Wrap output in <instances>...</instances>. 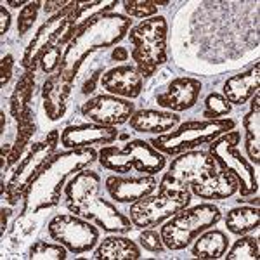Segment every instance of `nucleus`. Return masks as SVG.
Here are the masks:
<instances>
[{
	"mask_svg": "<svg viewBox=\"0 0 260 260\" xmlns=\"http://www.w3.org/2000/svg\"><path fill=\"white\" fill-rule=\"evenodd\" d=\"M130 26H132V19L118 12L98 14L78 23L75 37L66 45L61 66L57 70L61 77L73 83L87 57L92 56L95 50L110 49L121 42L128 35Z\"/></svg>",
	"mask_w": 260,
	"mask_h": 260,
	"instance_id": "1",
	"label": "nucleus"
},
{
	"mask_svg": "<svg viewBox=\"0 0 260 260\" xmlns=\"http://www.w3.org/2000/svg\"><path fill=\"white\" fill-rule=\"evenodd\" d=\"M95 160L98 151L92 148L64 149L54 153L24 191L23 212L39 213L57 207L61 203V191L66 186V179L92 165Z\"/></svg>",
	"mask_w": 260,
	"mask_h": 260,
	"instance_id": "2",
	"label": "nucleus"
},
{
	"mask_svg": "<svg viewBox=\"0 0 260 260\" xmlns=\"http://www.w3.org/2000/svg\"><path fill=\"white\" fill-rule=\"evenodd\" d=\"M236 128V121L233 118H217V120H191L184 121L179 127L161 136H156L149 141L154 149L163 154L177 156L186 151L198 149L203 144H210L222 134H228Z\"/></svg>",
	"mask_w": 260,
	"mask_h": 260,
	"instance_id": "3",
	"label": "nucleus"
},
{
	"mask_svg": "<svg viewBox=\"0 0 260 260\" xmlns=\"http://www.w3.org/2000/svg\"><path fill=\"white\" fill-rule=\"evenodd\" d=\"M167 33L169 24L163 16H153L130 28L128 40L132 61L142 78H149L167 61Z\"/></svg>",
	"mask_w": 260,
	"mask_h": 260,
	"instance_id": "4",
	"label": "nucleus"
},
{
	"mask_svg": "<svg viewBox=\"0 0 260 260\" xmlns=\"http://www.w3.org/2000/svg\"><path fill=\"white\" fill-rule=\"evenodd\" d=\"M78 21H80L78 2H70L61 12L50 16L37 30L26 50H24L23 59H21V66L24 68V71H35L45 50L56 47V45L66 47L75 37Z\"/></svg>",
	"mask_w": 260,
	"mask_h": 260,
	"instance_id": "5",
	"label": "nucleus"
},
{
	"mask_svg": "<svg viewBox=\"0 0 260 260\" xmlns=\"http://www.w3.org/2000/svg\"><path fill=\"white\" fill-rule=\"evenodd\" d=\"M101 167L116 174L137 170L142 175H156L167 165L165 154L154 149L149 141L132 139L123 146H103L98 153Z\"/></svg>",
	"mask_w": 260,
	"mask_h": 260,
	"instance_id": "6",
	"label": "nucleus"
},
{
	"mask_svg": "<svg viewBox=\"0 0 260 260\" xmlns=\"http://www.w3.org/2000/svg\"><path fill=\"white\" fill-rule=\"evenodd\" d=\"M220 219L222 213L213 203H200L191 208H184L161 225L160 234L163 245L172 251L187 248L203 231L217 225Z\"/></svg>",
	"mask_w": 260,
	"mask_h": 260,
	"instance_id": "7",
	"label": "nucleus"
},
{
	"mask_svg": "<svg viewBox=\"0 0 260 260\" xmlns=\"http://www.w3.org/2000/svg\"><path fill=\"white\" fill-rule=\"evenodd\" d=\"M192 192L189 187L175 189L163 182H158L156 194H148L144 198L130 203L128 219L137 229L156 228L177 212L189 207Z\"/></svg>",
	"mask_w": 260,
	"mask_h": 260,
	"instance_id": "8",
	"label": "nucleus"
},
{
	"mask_svg": "<svg viewBox=\"0 0 260 260\" xmlns=\"http://www.w3.org/2000/svg\"><path fill=\"white\" fill-rule=\"evenodd\" d=\"M240 144L241 134L238 130H231L210 142L208 154L217 163V169L229 172L238 179V184H240L238 192L241 196H253L258 191V179L253 165L248 161V158L241 154Z\"/></svg>",
	"mask_w": 260,
	"mask_h": 260,
	"instance_id": "9",
	"label": "nucleus"
},
{
	"mask_svg": "<svg viewBox=\"0 0 260 260\" xmlns=\"http://www.w3.org/2000/svg\"><path fill=\"white\" fill-rule=\"evenodd\" d=\"M59 142V130H50L44 139L35 142V144L26 149V153L23 154L18 167L12 172L11 179L6 184V189L2 192V194H6V198L11 205H16L19 200H23L24 191L33 182V179L39 175V172L47 163L49 158L56 153Z\"/></svg>",
	"mask_w": 260,
	"mask_h": 260,
	"instance_id": "10",
	"label": "nucleus"
},
{
	"mask_svg": "<svg viewBox=\"0 0 260 260\" xmlns=\"http://www.w3.org/2000/svg\"><path fill=\"white\" fill-rule=\"evenodd\" d=\"M50 240L61 243L66 250L75 255L94 250L99 241V229L90 220L75 213H59L47 225Z\"/></svg>",
	"mask_w": 260,
	"mask_h": 260,
	"instance_id": "11",
	"label": "nucleus"
},
{
	"mask_svg": "<svg viewBox=\"0 0 260 260\" xmlns=\"http://www.w3.org/2000/svg\"><path fill=\"white\" fill-rule=\"evenodd\" d=\"M217 169V163L207 151L192 149L180 153L172 160L169 165V172L161 177L160 182L167 184L175 189H186L191 184L200 182L205 177L213 174Z\"/></svg>",
	"mask_w": 260,
	"mask_h": 260,
	"instance_id": "12",
	"label": "nucleus"
},
{
	"mask_svg": "<svg viewBox=\"0 0 260 260\" xmlns=\"http://www.w3.org/2000/svg\"><path fill=\"white\" fill-rule=\"evenodd\" d=\"M80 111L85 118L94 123L116 127V125L127 123L136 111V106L128 99H121L111 94H101L85 101Z\"/></svg>",
	"mask_w": 260,
	"mask_h": 260,
	"instance_id": "13",
	"label": "nucleus"
},
{
	"mask_svg": "<svg viewBox=\"0 0 260 260\" xmlns=\"http://www.w3.org/2000/svg\"><path fill=\"white\" fill-rule=\"evenodd\" d=\"M201 82L192 77H177L167 83L161 90L156 92L154 101L160 108L172 113H180L191 110L200 99Z\"/></svg>",
	"mask_w": 260,
	"mask_h": 260,
	"instance_id": "14",
	"label": "nucleus"
},
{
	"mask_svg": "<svg viewBox=\"0 0 260 260\" xmlns=\"http://www.w3.org/2000/svg\"><path fill=\"white\" fill-rule=\"evenodd\" d=\"M77 215L83 217V219L90 220L106 233L113 234H125L134 229V224L130 222L127 215H123L111 201L95 198V194L89 198L87 203H83Z\"/></svg>",
	"mask_w": 260,
	"mask_h": 260,
	"instance_id": "15",
	"label": "nucleus"
},
{
	"mask_svg": "<svg viewBox=\"0 0 260 260\" xmlns=\"http://www.w3.org/2000/svg\"><path fill=\"white\" fill-rule=\"evenodd\" d=\"M118 139L116 127L99 123L68 125L61 132V146L64 149H83L95 144H111Z\"/></svg>",
	"mask_w": 260,
	"mask_h": 260,
	"instance_id": "16",
	"label": "nucleus"
},
{
	"mask_svg": "<svg viewBox=\"0 0 260 260\" xmlns=\"http://www.w3.org/2000/svg\"><path fill=\"white\" fill-rule=\"evenodd\" d=\"M101 85L111 95L130 101L141 95L142 87H144V78L136 66L121 64L104 71L101 77Z\"/></svg>",
	"mask_w": 260,
	"mask_h": 260,
	"instance_id": "17",
	"label": "nucleus"
},
{
	"mask_svg": "<svg viewBox=\"0 0 260 260\" xmlns=\"http://www.w3.org/2000/svg\"><path fill=\"white\" fill-rule=\"evenodd\" d=\"M158 189V180L154 175H141V177H120L110 175L106 179V191L116 203H134Z\"/></svg>",
	"mask_w": 260,
	"mask_h": 260,
	"instance_id": "18",
	"label": "nucleus"
},
{
	"mask_svg": "<svg viewBox=\"0 0 260 260\" xmlns=\"http://www.w3.org/2000/svg\"><path fill=\"white\" fill-rule=\"evenodd\" d=\"M71 95V82L61 77V73L50 75L42 87V101H44L45 116L50 121H57L64 116Z\"/></svg>",
	"mask_w": 260,
	"mask_h": 260,
	"instance_id": "19",
	"label": "nucleus"
},
{
	"mask_svg": "<svg viewBox=\"0 0 260 260\" xmlns=\"http://www.w3.org/2000/svg\"><path fill=\"white\" fill-rule=\"evenodd\" d=\"M260 87V62L257 61L248 70L241 71L238 75H233L224 82L222 95L229 101L231 104L243 106L258 92Z\"/></svg>",
	"mask_w": 260,
	"mask_h": 260,
	"instance_id": "20",
	"label": "nucleus"
},
{
	"mask_svg": "<svg viewBox=\"0 0 260 260\" xmlns=\"http://www.w3.org/2000/svg\"><path fill=\"white\" fill-rule=\"evenodd\" d=\"M101 189V177L94 170H80L73 175L68 184L64 186L66 207L71 213L77 215L83 203H87L89 198L98 194Z\"/></svg>",
	"mask_w": 260,
	"mask_h": 260,
	"instance_id": "21",
	"label": "nucleus"
},
{
	"mask_svg": "<svg viewBox=\"0 0 260 260\" xmlns=\"http://www.w3.org/2000/svg\"><path fill=\"white\" fill-rule=\"evenodd\" d=\"M238 179L224 170H215L208 177L189 186L191 192L201 200H228L238 192Z\"/></svg>",
	"mask_w": 260,
	"mask_h": 260,
	"instance_id": "22",
	"label": "nucleus"
},
{
	"mask_svg": "<svg viewBox=\"0 0 260 260\" xmlns=\"http://www.w3.org/2000/svg\"><path fill=\"white\" fill-rule=\"evenodd\" d=\"M180 116L172 111H160V110H139L134 111L130 116L128 123L130 128L142 134H167L174 130L179 125Z\"/></svg>",
	"mask_w": 260,
	"mask_h": 260,
	"instance_id": "23",
	"label": "nucleus"
},
{
	"mask_svg": "<svg viewBox=\"0 0 260 260\" xmlns=\"http://www.w3.org/2000/svg\"><path fill=\"white\" fill-rule=\"evenodd\" d=\"M95 260H137L141 258V248L136 241L125 236H106L98 245L92 255Z\"/></svg>",
	"mask_w": 260,
	"mask_h": 260,
	"instance_id": "24",
	"label": "nucleus"
},
{
	"mask_svg": "<svg viewBox=\"0 0 260 260\" xmlns=\"http://www.w3.org/2000/svg\"><path fill=\"white\" fill-rule=\"evenodd\" d=\"M229 248V238L220 229H207L194 240L191 248L192 257L205 260H217L224 257Z\"/></svg>",
	"mask_w": 260,
	"mask_h": 260,
	"instance_id": "25",
	"label": "nucleus"
},
{
	"mask_svg": "<svg viewBox=\"0 0 260 260\" xmlns=\"http://www.w3.org/2000/svg\"><path fill=\"white\" fill-rule=\"evenodd\" d=\"M243 127H245V149L250 158V163L258 167L260 158V94L251 98L250 111L243 116Z\"/></svg>",
	"mask_w": 260,
	"mask_h": 260,
	"instance_id": "26",
	"label": "nucleus"
},
{
	"mask_svg": "<svg viewBox=\"0 0 260 260\" xmlns=\"http://www.w3.org/2000/svg\"><path fill=\"white\" fill-rule=\"evenodd\" d=\"M35 90V71H24L9 98V113L16 121L23 120L31 111L30 103Z\"/></svg>",
	"mask_w": 260,
	"mask_h": 260,
	"instance_id": "27",
	"label": "nucleus"
},
{
	"mask_svg": "<svg viewBox=\"0 0 260 260\" xmlns=\"http://www.w3.org/2000/svg\"><path fill=\"white\" fill-rule=\"evenodd\" d=\"M260 222V213L258 207H246L241 205L233 210H229L224 217V224L231 234H236V236H243V234H248L250 231L257 229Z\"/></svg>",
	"mask_w": 260,
	"mask_h": 260,
	"instance_id": "28",
	"label": "nucleus"
},
{
	"mask_svg": "<svg viewBox=\"0 0 260 260\" xmlns=\"http://www.w3.org/2000/svg\"><path fill=\"white\" fill-rule=\"evenodd\" d=\"M37 132V123H35V113L33 110L24 116L23 120L18 121V132H16V139L11 144V151L7 154V163L14 165L19 161V158H23V154L26 153V148L30 144V139L33 134Z\"/></svg>",
	"mask_w": 260,
	"mask_h": 260,
	"instance_id": "29",
	"label": "nucleus"
},
{
	"mask_svg": "<svg viewBox=\"0 0 260 260\" xmlns=\"http://www.w3.org/2000/svg\"><path fill=\"white\" fill-rule=\"evenodd\" d=\"M225 253L224 257L228 260H258V241L253 236L243 234Z\"/></svg>",
	"mask_w": 260,
	"mask_h": 260,
	"instance_id": "30",
	"label": "nucleus"
},
{
	"mask_svg": "<svg viewBox=\"0 0 260 260\" xmlns=\"http://www.w3.org/2000/svg\"><path fill=\"white\" fill-rule=\"evenodd\" d=\"M68 255V250L61 245V243H47L44 240H39L31 245L28 251V258L30 260H64Z\"/></svg>",
	"mask_w": 260,
	"mask_h": 260,
	"instance_id": "31",
	"label": "nucleus"
},
{
	"mask_svg": "<svg viewBox=\"0 0 260 260\" xmlns=\"http://www.w3.org/2000/svg\"><path fill=\"white\" fill-rule=\"evenodd\" d=\"M170 2H158V0H127L123 2L125 14L128 18H153L158 12V7H165Z\"/></svg>",
	"mask_w": 260,
	"mask_h": 260,
	"instance_id": "32",
	"label": "nucleus"
},
{
	"mask_svg": "<svg viewBox=\"0 0 260 260\" xmlns=\"http://www.w3.org/2000/svg\"><path fill=\"white\" fill-rule=\"evenodd\" d=\"M231 110H233V104H231L224 95L217 94V92H212V94H208L207 99H205L203 116H205V120L224 118V116L229 115Z\"/></svg>",
	"mask_w": 260,
	"mask_h": 260,
	"instance_id": "33",
	"label": "nucleus"
},
{
	"mask_svg": "<svg viewBox=\"0 0 260 260\" xmlns=\"http://www.w3.org/2000/svg\"><path fill=\"white\" fill-rule=\"evenodd\" d=\"M40 6L42 2H28L23 9L19 11V16H18V33L19 37L26 35L28 31L31 30L33 23L37 21V16H39V11H40Z\"/></svg>",
	"mask_w": 260,
	"mask_h": 260,
	"instance_id": "34",
	"label": "nucleus"
},
{
	"mask_svg": "<svg viewBox=\"0 0 260 260\" xmlns=\"http://www.w3.org/2000/svg\"><path fill=\"white\" fill-rule=\"evenodd\" d=\"M139 243L144 250L151 251V253H161L165 250V245H163L161 234L158 233L156 229L153 228H146L141 231L139 234Z\"/></svg>",
	"mask_w": 260,
	"mask_h": 260,
	"instance_id": "35",
	"label": "nucleus"
},
{
	"mask_svg": "<svg viewBox=\"0 0 260 260\" xmlns=\"http://www.w3.org/2000/svg\"><path fill=\"white\" fill-rule=\"evenodd\" d=\"M62 47L61 45H56V47L45 50V54L40 57V70L44 71L45 75H52L56 70H59L61 66V61H62Z\"/></svg>",
	"mask_w": 260,
	"mask_h": 260,
	"instance_id": "36",
	"label": "nucleus"
},
{
	"mask_svg": "<svg viewBox=\"0 0 260 260\" xmlns=\"http://www.w3.org/2000/svg\"><path fill=\"white\" fill-rule=\"evenodd\" d=\"M12 66H14V56L12 54H6L2 57V64H0V75H2V80H0V85L6 87L9 83L11 77H12Z\"/></svg>",
	"mask_w": 260,
	"mask_h": 260,
	"instance_id": "37",
	"label": "nucleus"
},
{
	"mask_svg": "<svg viewBox=\"0 0 260 260\" xmlns=\"http://www.w3.org/2000/svg\"><path fill=\"white\" fill-rule=\"evenodd\" d=\"M103 68H98L94 71V73L90 75L89 78H87L85 82L82 83V94H90V92L95 90V85H98V82H101V77H103Z\"/></svg>",
	"mask_w": 260,
	"mask_h": 260,
	"instance_id": "38",
	"label": "nucleus"
},
{
	"mask_svg": "<svg viewBox=\"0 0 260 260\" xmlns=\"http://www.w3.org/2000/svg\"><path fill=\"white\" fill-rule=\"evenodd\" d=\"M68 4L70 2H64V0H49V2H44V11L47 12V14L54 16V14H57V12H61Z\"/></svg>",
	"mask_w": 260,
	"mask_h": 260,
	"instance_id": "39",
	"label": "nucleus"
},
{
	"mask_svg": "<svg viewBox=\"0 0 260 260\" xmlns=\"http://www.w3.org/2000/svg\"><path fill=\"white\" fill-rule=\"evenodd\" d=\"M0 18H2V26H0V33H2V35H6V33L9 31V28H11V14H9V11L6 9V4H4V6L0 7Z\"/></svg>",
	"mask_w": 260,
	"mask_h": 260,
	"instance_id": "40",
	"label": "nucleus"
},
{
	"mask_svg": "<svg viewBox=\"0 0 260 260\" xmlns=\"http://www.w3.org/2000/svg\"><path fill=\"white\" fill-rule=\"evenodd\" d=\"M111 59L113 61H127L128 59V50L125 47H115L111 54Z\"/></svg>",
	"mask_w": 260,
	"mask_h": 260,
	"instance_id": "41",
	"label": "nucleus"
},
{
	"mask_svg": "<svg viewBox=\"0 0 260 260\" xmlns=\"http://www.w3.org/2000/svg\"><path fill=\"white\" fill-rule=\"evenodd\" d=\"M11 215V210L6 207H2V234L6 233V228H7V219H9Z\"/></svg>",
	"mask_w": 260,
	"mask_h": 260,
	"instance_id": "42",
	"label": "nucleus"
},
{
	"mask_svg": "<svg viewBox=\"0 0 260 260\" xmlns=\"http://www.w3.org/2000/svg\"><path fill=\"white\" fill-rule=\"evenodd\" d=\"M238 203H250L251 207H258V198L257 196H255V198H248V196H241L240 200H238Z\"/></svg>",
	"mask_w": 260,
	"mask_h": 260,
	"instance_id": "43",
	"label": "nucleus"
},
{
	"mask_svg": "<svg viewBox=\"0 0 260 260\" xmlns=\"http://www.w3.org/2000/svg\"><path fill=\"white\" fill-rule=\"evenodd\" d=\"M28 2H24V0H21V2H7V6H11V7H14V9H23L24 6H26Z\"/></svg>",
	"mask_w": 260,
	"mask_h": 260,
	"instance_id": "44",
	"label": "nucleus"
}]
</instances>
